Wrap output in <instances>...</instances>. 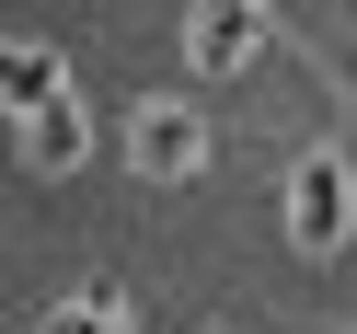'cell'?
Masks as SVG:
<instances>
[{"instance_id":"obj_1","label":"cell","mask_w":357,"mask_h":334,"mask_svg":"<svg viewBox=\"0 0 357 334\" xmlns=\"http://www.w3.org/2000/svg\"><path fill=\"white\" fill-rule=\"evenodd\" d=\"M288 231H300V254H334V242H346V162H311L300 173V196H288Z\"/></svg>"},{"instance_id":"obj_2","label":"cell","mask_w":357,"mask_h":334,"mask_svg":"<svg viewBox=\"0 0 357 334\" xmlns=\"http://www.w3.org/2000/svg\"><path fill=\"white\" fill-rule=\"evenodd\" d=\"M196 162H208V127L185 104H150L139 116V173H196Z\"/></svg>"},{"instance_id":"obj_3","label":"cell","mask_w":357,"mask_h":334,"mask_svg":"<svg viewBox=\"0 0 357 334\" xmlns=\"http://www.w3.org/2000/svg\"><path fill=\"white\" fill-rule=\"evenodd\" d=\"M0 93L24 104V116H58V58L47 47H12V58H0Z\"/></svg>"},{"instance_id":"obj_4","label":"cell","mask_w":357,"mask_h":334,"mask_svg":"<svg viewBox=\"0 0 357 334\" xmlns=\"http://www.w3.org/2000/svg\"><path fill=\"white\" fill-rule=\"evenodd\" d=\"M196 58L208 70H242L254 58V12H196Z\"/></svg>"},{"instance_id":"obj_5","label":"cell","mask_w":357,"mask_h":334,"mask_svg":"<svg viewBox=\"0 0 357 334\" xmlns=\"http://www.w3.org/2000/svg\"><path fill=\"white\" fill-rule=\"evenodd\" d=\"M24 150H35V173H70V162H81V116H70V104H58V116H35Z\"/></svg>"},{"instance_id":"obj_6","label":"cell","mask_w":357,"mask_h":334,"mask_svg":"<svg viewBox=\"0 0 357 334\" xmlns=\"http://www.w3.org/2000/svg\"><path fill=\"white\" fill-rule=\"evenodd\" d=\"M47 334H116V323H104V311H58Z\"/></svg>"}]
</instances>
